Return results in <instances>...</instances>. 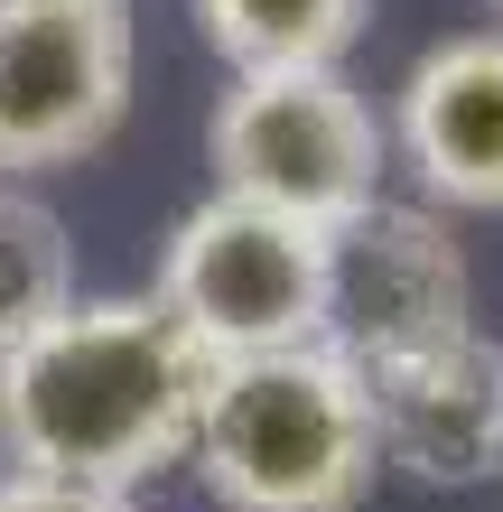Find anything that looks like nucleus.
Here are the masks:
<instances>
[{
    "mask_svg": "<svg viewBox=\"0 0 503 512\" xmlns=\"http://www.w3.org/2000/svg\"><path fill=\"white\" fill-rule=\"evenodd\" d=\"M205 391H215V354L150 289L75 298L0 354V457L28 475L140 494L150 475L187 466Z\"/></svg>",
    "mask_w": 503,
    "mask_h": 512,
    "instance_id": "f257e3e1",
    "label": "nucleus"
},
{
    "mask_svg": "<svg viewBox=\"0 0 503 512\" xmlns=\"http://www.w3.org/2000/svg\"><path fill=\"white\" fill-rule=\"evenodd\" d=\"M187 466L215 512H364L382 475L373 391L336 345L215 364Z\"/></svg>",
    "mask_w": 503,
    "mask_h": 512,
    "instance_id": "f03ea898",
    "label": "nucleus"
},
{
    "mask_svg": "<svg viewBox=\"0 0 503 512\" xmlns=\"http://www.w3.org/2000/svg\"><path fill=\"white\" fill-rule=\"evenodd\" d=\"M327 280H336V252L317 224L215 187L196 215H177L150 298L215 364H243V354L327 345Z\"/></svg>",
    "mask_w": 503,
    "mask_h": 512,
    "instance_id": "7ed1b4c3",
    "label": "nucleus"
},
{
    "mask_svg": "<svg viewBox=\"0 0 503 512\" xmlns=\"http://www.w3.org/2000/svg\"><path fill=\"white\" fill-rule=\"evenodd\" d=\"M205 159H215L224 196L280 205V215L336 233L382 196L392 131L345 84V66H280V75H233L224 84L215 122H205Z\"/></svg>",
    "mask_w": 503,
    "mask_h": 512,
    "instance_id": "20e7f679",
    "label": "nucleus"
},
{
    "mask_svg": "<svg viewBox=\"0 0 503 512\" xmlns=\"http://www.w3.org/2000/svg\"><path fill=\"white\" fill-rule=\"evenodd\" d=\"M131 0H0V177L75 168L131 112Z\"/></svg>",
    "mask_w": 503,
    "mask_h": 512,
    "instance_id": "39448f33",
    "label": "nucleus"
},
{
    "mask_svg": "<svg viewBox=\"0 0 503 512\" xmlns=\"http://www.w3.org/2000/svg\"><path fill=\"white\" fill-rule=\"evenodd\" d=\"M327 252H336L327 345L354 373H382V364H410L429 345L476 336V280H466V252L438 224V205L373 196L354 224L327 233Z\"/></svg>",
    "mask_w": 503,
    "mask_h": 512,
    "instance_id": "423d86ee",
    "label": "nucleus"
},
{
    "mask_svg": "<svg viewBox=\"0 0 503 512\" xmlns=\"http://www.w3.org/2000/svg\"><path fill=\"white\" fill-rule=\"evenodd\" d=\"M392 149L448 215H503V28L438 38L392 94Z\"/></svg>",
    "mask_w": 503,
    "mask_h": 512,
    "instance_id": "0eeeda50",
    "label": "nucleus"
},
{
    "mask_svg": "<svg viewBox=\"0 0 503 512\" xmlns=\"http://www.w3.org/2000/svg\"><path fill=\"white\" fill-rule=\"evenodd\" d=\"M364 391H373L382 475L485 485L503 466V345L494 336H457V345L410 354V364H382L364 373Z\"/></svg>",
    "mask_w": 503,
    "mask_h": 512,
    "instance_id": "6e6552de",
    "label": "nucleus"
},
{
    "mask_svg": "<svg viewBox=\"0 0 503 512\" xmlns=\"http://www.w3.org/2000/svg\"><path fill=\"white\" fill-rule=\"evenodd\" d=\"M373 0H196L205 47L233 75H280V66H336L364 38Z\"/></svg>",
    "mask_w": 503,
    "mask_h": 512,
    "instance_id": "1a4fd4ad",
    "label": "nucleus"
},
{
    "mask_svg": "<svg viewBox=\"0 0 503 512\" xmlns=\"http://www.w3.org/2000/svg\"><path fill=\"white\" fill-rule=\"evenodd\" d=\"M75 243L38 196L0 187V354L28 345L56 308H75Z\"/></svg>",
    "mask_w": 503,
    "mask_h": 512,
    "instance_id": "9d476101",
    "label": "nucleus"
},
{
    "mask_svg": "<svg viewBox=\"0 0 503 512\" xmlns=\"http://www.w3.org/2000/svg\"><path fill=\"white\" fill-rule=\"evenodd\" d=\"M0 512H150V503H140V494H112V485H66V475L0 466Z\"/></svg>",
    "mask_w": 503,
    "mask_h": 512,
    "instance_id": "9b49d317",
    "label": "nucleus"
},
{
    "mask_svg": "<svg viewBox=\"0 0 503 512\" xmlns=\"http://www.w3.org/2000/svg\"><path fill=\"white\" fill-rule=\"evenodd\" d=\"M485 10H494V19H503V0H485Z\"/></svg>",
    "mask_w": 503,
    "mask_h": 512,
    "instance_id": "f8f14e48",
    "label": "nucleus"
}]
</instances>
